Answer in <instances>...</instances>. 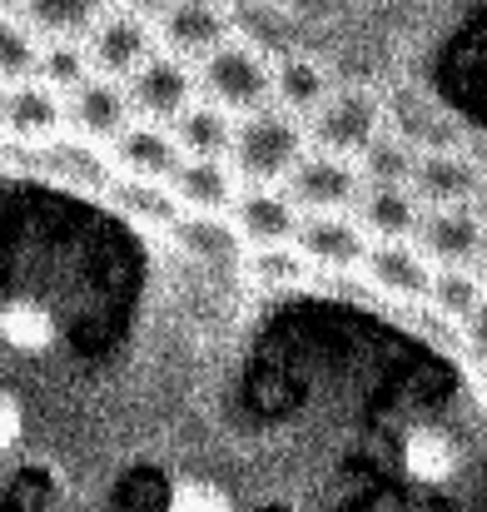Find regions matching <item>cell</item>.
<instances>
[{
	"mask_svg": "<svg viewBox=\"0 0 487 512\" xmlns=\"http://www.w3.org/2000/svg\"><path fill=\"white\" fill-rule=\"evenodd\" d=\"M304 155H309V125L279 105L244 115L234 130V150H229L234 174L249 179V189H284Z\"/></svg>",
	"mask_w": 487,
	"mask_h": 512,
	"instance_id": "obj_1",
	"label": "cell"
},
{
	"mask_svg": "<svg viewBox=\"0 0 487 512\" xmlns=\"http://www.w3.org/2000/svg\"><path fill=\"white\" fill-rule=\"evenodd\" d=\"M199 85H204L209 105H219L229 115H259V110H269V95H274V65L264 50L234 40L199 65Z\"/></svg>",
	"mask_w": 487,
	"mask_h": 512,
	"instance_id": "obj_2",
	"label": "cell"
},
{
	"mask_svg": "<svg viewBox=\"0 0 487 512\" xmlns=\"http://www.w3.org/2000/svg\"><path fill=\"white\" fill-rule=\"evenodd\" d=\"M383 105L368 85H343L328 95V105L309 120V150L338 155V160H358L378 135H383Z\"/></svg>",
	"mask_w": 487,
	"mask_h": 512,
	"instance_id": "obj_3",
	"label": "cell"
},
{
	"mask_svg": "<svg viewBox=\"0 0 487 512\" xmlns=\"http://www.w3.org/2000/svg\"><path fill=\"white\" fill-rule=\"evenodd\" d=\"M85 50H90V65L95 75H110V80H130L150 55H155V20H145L140 10H100L95 30L85 35Z\"/></svg>",
	"mask_w": 487,
	"mask_h": 512,
	"instance_id": "obj_4",
	"label": "cell"
},
{
	"mask_svg": "<svg viewBox=\"0 0 487 512\" xmlns=\"http://www.w3.org/2000/svg\"><path fill=\"white\" fill-rule=\"evenodd\" d=\"M155 30H160L164 50L169 55H179V60H209V55H219L224 45H234L239 35H234V10H224V5H204V0H184V5H164L160 15H155Z\"/></svg>",
	"mask_w": 487,
	"mask_h": 512,
	"instance_id": "obj_5",
	"label": "cell"
},
{
	"mask_svg": "<svg viewBox=\"0 0 487 512\" xmlns=\"http://www.w3.org/2000/svg\"><path fill=\"white\" fill-rule=\"evenodd\" d=\"M125 90H130L135 115H145L150 125H155V120H169V125H174V120L194 105L199 70H194L189 60L169 55V50H155V55L125 80Z\"/></svg>",
	"mask_w": 487,
	"mask_h": 512,
	"instance_id": "obj_6",
	"label": "cell"
},
{
	"mask_svg": "<svg viewBox=\"0 0 487 512\" xmlns=\"http://www.w3.org/2000/svg\"><path fill=\"white\" fill-rule=\"evenodd\" d=\"M289 199L304 209V214H348V209H358V199H363V174L353 160H338V155H319V150H309L304 160H299V170L289 174Z\"/></svg>",
	"mask_w": 487,
	"mask_h": 512,
	"instance_id": "obj_7",
	"label": "cell"
},
{
	"mask_svg": "<svg viewBox=\"0 0 487 512\" xmlns=\"http://www.w3.org/2000/svg\"><path fill=\"white\" fill-rule=\"evenodd\" d=\"M135 105H130V90L110 75H90L85 85H75L65 95V125L80 135V140H120L135 120Z\"/></svg>",
	"mask_w": 487,
	"mask_h": 512,
	"instance_id": "obj_8",
	"label": "cell"
},
{
	"mask_svg": "<svg viewBox=\"0 0 487 512\" xmlns=\"http://www.w3.org/2000/svg\"><path fill=\"white\" fill-rule=\"evenodd\" d=\"M483 244H487V224L473 214V204L428 209L423 224H418V249L438 269H473L483 259Z\"/></svg>",
	"mask_w": 487,
	"mask_h": 512,
	"instance_id": "obj_9",
	"label": "cell"
},
{
	"mask_svg": "<svg viewBox=\"0 0 487 512\" xmlns=\"http://www.w3.org/2000/svg\"><path fill=\"white\" fill-rule=\"evenodd\" d=\"M299 254L324 269V274H348V269H363L368 264V239H363V224L353 214H304L299 224Z\"/></svg>",
	"mask_w": 487,
	"mask_h": 512,
	"instance_id": "obj_10",
	"label": "cell"
},
{
	"mask_svg": "<svg viewBox=\"0 0 487 512\" xmlns=\"http://www.w3.org/2000/svg\"><path fill=\"white\" fill-rule=\"evenodd\" d=\"M65 125V105L60 90H50L45 80H25L10 85L0 100V130L15 145H55V130Z\"/></svg>",
	"mask_w": 487,
	"mask_h": 512,
	"instance_id": "obj_11",
	"label": "cell"
},
{
	"mask_svg": "<svg viewBox=\"0 0 487 512\" xmlns=\"http://www.w3.org/2000/svg\"><path fill=\"white\" fill-rule=\"evenodd\" d=\"M299 224H304V209L289 199V189H239V199H234V229L254 249L294 244Z\"/></svg>",
	"mask_w": 487,
	"mask_h": 512,
	"instance_id": "obj_12",
	"label": "cell"
},
{
	"mask_svg": "<svg viewBox=\"0 0 487 512\" xmlns=\"http://www.w3.org/2000/svg\"><path fill=\"white\" fill-rule=\"evenodd\" d=\"M368 284L393 299V304H423L433 294V264L423 259L418 244H373L368 249V264H363Z\"/></svg>",
	"mask_w": 487,
	"mask_h": 512,
	"instance_id": "obj_13",
	"label": "cell"
},
{
	"mask_svg": "<svg viewBox=\"0 0 487 512\" xmlns=\"http://www.w3.org/2000/svg\"><path fill=\"white\" fill-rule=\"evenodd\" d=\"M483 184H487V174L468 150L423 155V160H418V174H413V194H418L423 209H463V204L478 199Z\"/></svg>",
	"mask_w": 487,
	"mask_h": 512,
	"instance_id": "obj_14",
	"label": "cell"
},
{
	"mask_svg": "<svg viewBox=\"0 0 487 512\" xmlns=\"http://www.w3.org/2000/svg\"><path fill=\"white\" fill-rule=\"evenodd\" d=\"M184 165V150L174 145V135L164 125H130L120 140H115V170L125 179H150V184H174V174Z\"/></svg>",
	"mask_w": 487,
	"mask_h": 512,
	"instance_id": "obj_15",
	"label": "cell"
},
{
	"mask_svg": "<svg viewBox=\"0 0 487 512\" xmlns=\"http://www.w3.org/2000/svg\"><path fill=\"white\" fill-rule=\"evenodd\" d=\"M423 204H418V194L413 189H363V199H358V224H363V234H373L378 244H408V239H418V224H423Z\"/></svg>",
	"mask_w": 487,
	"mask_h": 512,
	"instance_id": "obj_16",
	"label": "cell"
},
{
	"mask_svg": "<svg viewBox=\"0 0 487 512\" xmlns=\"http://www.w3.org/2000/svg\"><path fill=\"white\" fill-rule=\"evenodd\" d=\"M328 95H333V80H328L324 60H314V55H279V65H274V100H279V110H289L294 120L309 125L328 105Z\"/></svg>",
	"mask_w": 487,
	"mask_h": 512,
	"instance_id": "obj_17",
	"label": "cell"
},
{
	"mask_svg": "<svg viewBox=\"0 0 487 512\" xmlns=\"http://www.w3.org/2000/svg\"><path fill=\"white\" fill-rule=\"evenodd\" d=\"M169 189L184 204V214H229L234 199H239L229 160H184Z\"/></svg>",
	"mask_w": 487,
	"mask_h": 512,
	"instance_id": "obj_18",
	"label": "cell"
},
{
	"mask_svg": "<svg viewBox=\"0 0 487 512\" xmlns=\"http://www.w3.org/2000/svg\"><path fill=\"white\" fill-rule=\"evenodd\" d=\"M234 130H239V120H234L229 110L209 105V100H194V105L169 125V135H174V145L184 150V160H224V155L234 150Z\"/></svg>",
	"mask_w": 487,
	"mask_h": 512,
	"instance_id": "obj_19",
	"label": "cell"
},
{
	"mask_svg": "<svg viewBox=\"0 0 487 512\" xmlns=\"http://www.w3.org/2000/svg\"><path fill=\"white\" fill-rule=\"evenodd\" d=\"M174 244L204 264H244V234L224 214H184L174 229Z\"/></svg>",
	"mask_w": 487,
	"mask_h": 512,
	"instance_id": "obj_20",
	"label": "cell"
},
{
	"mask_svg": "<svg viewBox=\"0 0 487 512\" xmlns=\"http://www.w3.org/2000/svg\"><path fill=\"white\" fill-rule=\"evenodd\" d=\"M418 160H423V155H418L408 140H398L393 130H383L353 165L363 174V184H373V189H413Z\"/></svg>",
	"mask_w": 487,
	"mask_h": 512,
	"instance_id": "obj_21",
	"label": "cell"
},
{
	"mask_svg": "<svg viewBox=\"0 0 487 512\" xmlns=\"http://www.w3.org/2000/svg\"><path fill=\"white\" fill-rule=\"evenodd\" d=\"M110 199H115L130 219H140V224H150V229H174V224L184 219V204L174 199L169 184H150V179H125V174H115Z\"/></svg>",
	"mask_w": 487,
	"mask_h": 512,
	"instance_id": "obj_22",
	"label": "cell"
},
{
	"mask_svg": "<svg viewBox=\"0 0 487 512\" xmlns=\"http://www.w3.org/2000/svg\"><path fill=\"white\" fill-rule=\"evenodd\" d=\"M40 75V35L20 15H0V90Z\"/></svg>",
	"mask_w": 487,
	"mask_h": 512,
	"instance_id": "obj_23",
	"label": "cell"
},
{
	"mask_svg": "<svg viewBox=\"0 0 487 512\" xmlns=\"http://www.w3.org/2000/svg\"><path fill=\"white\" fill-rule=\"evenodd\" d=\"M483 274L478 269H438L433 274V294H428V304H433V314L438 319H453V324H468L478 309H483Z\"/></svg>",
	"mask_w": 487,
	"mask_h": 512,
	"instance_id": "obj_24",
	"label": "cell"
},
{
	"mask_svg": "<svg viewBox=\"0 0 487 512\" xmlns=\"http://www.w3.org/2000/svg\"><path fill=\"white\" fill-rule=\"evenodd\" d=\"M20 20L40 35V40H85L90 30H95V20H100V10L95 5H60V0H35V5H25L20 10Z\"/></svg>",
	"mask_w": 487,
	"mask_h": 512,
	"instance_id": "obj_25",
	"label": "cell"
},
{
	"mask_svg": "<svg viewBox=\"0 0 487 512\" xmlns=\"http://www.w3.org/2000/svg\"><path fill=\"white\" fill-rule=\"evenodd\" d=\"M234 35L254 50L299 55L294 50V20H289V10H274V5H234Z\"/></svg>",
	"mask_w": 487,
	"mask_h": 512,
	"instance_id": "obj_26",
	"label": "cell"
},
{
	"mask_svg": "<svg viewBox=\"0 0 487 512\" xmlns=\"http://www.w3.org/2000/svg\"><path fill=\"white\" fill-rule=\"evenodd\" d=\"M244 274H249L254 284L289 289V284L314 279V264L299 254V244H274V249H249V254H244Z\"/></svg>",
	"mask_w": 487,
	"mask_h": 512,
	"instance_id": "obj_27",
	"label": "cell"
},
{
	"mask_svg": "<svg viewBox=\"0 0 487 512\" xmlns=\"http://www.w3.org/2000/svg\"><path fill=\"white\" fill-rule=\"evenodd\" d=\"M35 80H45L50 90H75V85H85L90 80V50H85V40H40V75Z\"/></svg>",
	"mask_w": 487,
	"mask_h": 512,
	"instance_id": "obj_28",
	"label": "cell"
},
{
	"mask_svg": "<svg viewBox=\"0 0 487 512\" xmlns=\"http://www.w3.org/2000/svg\"><path fill=\"white\" fill-rule=\"evenodd\" d=\"M463 348H468V358L487 373V299H483V309L463 324Z\"/></svg>",
	"mask_w": 487,
	"mask_h": 512,
	"instance_id": "obj_29",
	"label": "cell"
},
{
	"mask_svg": "<svg viewBox=\"0 0 487 512\" xmlns=\"http://www.w3.org/2000/svg\"><path fill=\"white\" fill-rule=\"evenodd\" d=\"M473 214H478V219H483V224H487V184H483V189H478V199H473Z\"/></svg>",
	"mask_w": 487,
	"mask_h": 512,
	"instance_id": "obj_30",
	"label": "cell"
},
{
	"mask_svg": "<svg viewBox=\"0 0 487 512\" xmlns=\"http://www.w3.org/2000/svg\"><path fill=\"white\" fill-rule=\"evenodd\" d=\"M478 398H483V408H487V373H478Z\"/></svg>",
	"mask_w": 487,
	"mask_h": 512,
	"instance_id": "obj_31",
	"label": "cell"
},
{
	"mask_svg": "<svg viewBox=\"0 0 487 512\" xmlns=\"http://www.w3.org/2000/svg\"><path fill=\"white\" fill-rule=\"evenodd\" d=\"M478 274H483V284H487V244H483V259H478Z\"/></svg>",
	"mask_w": 487,
	"mask_h": 512,
	"instance_id": "obj_32",
	"label": "cell"
},
{
	"mask_svg": "<svg viewBox=\"0 0 487 512\" xmlns=\"http://www.w3.org/2000/svg\"><path fill=\"white\" fill-rule=\"evenodd\" d=\"M0 100H5V90H0Z\"/></svg>",
	"mask_w": 487,
	"mask_h": 512,
	"instance_id": "obj_33",
	"label": "cell"
}]
</instances>
